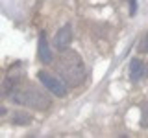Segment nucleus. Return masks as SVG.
I'll use <instances>...</instances> for the list:
<instances>
[{"label":"nucleus","instance_id":"obj_9","mask_svg":"<svg viewBox=\"0 0 148 138\" xmlns=\"http://www.w3.org/2000/svg\"><path fill=\"white\" fill-rule=\"evenodd\" d=\"M143 123H148V107L145 109V112H143Z\"/></svg>","mask_w":148,"mask_h":138},{"label":"nucleus","instance_id":"obj_6","mask_svg":"<svg viewBox=\"0 0 148 138\" xmlns=\"http://www.w3.org/2000/svg\"><path fill=\"white\" fill-rule=\"evenodd\" d=\"M145 74H146V66L139 59H133L130 63V77H132V81H141Z\"/></svg>","mask_w":148,"mask_h":138},{"label":"nucleus","instance_id":"obj_10","mask_svg":"<svg viewBox=\"0 0 148 138\" xmlns=\"http://www.w3.org/2000/svg\"><path fill=\"white\" fill-rule=\"evenodd\" d=\"M146 74H148V64H146Z\"/></svg>","mask_w":148,"mask_h":138},{"label":"nucleus","instance_id":"obj_3","mask_svg":"<svg viewBox=\"0 0 148 138\" xmlns=\"http://www.w3.org/2000/svg\"><path fill=\"white\" fill-rule=\"evenodd\" d=\"M37 77H39L41 83H43L45 89H48L54 96H59V98L67 96V92H69V90H67V85H65V83L59 79L58 76H54V74H50V72L41 70L39 74H37Z\"/></svg>","mask_w":148,"mask_h":138},{"label":"nucleus","instance_id":"obj_8","mask_svg":"<svg viewBox=\"0 0 148 138\" xmlns=\"http://www.w3.org/2000/svg\"><path fill=\"white\" fill-rule=\"evenodd\" d=\"M13 122H17V123H28V122H30V118L22 116V114H15V116H13Z\"/></svg>","mask_w":148,"mask_h":138},{"label":"nucleus","instance_id":"obj_4","mask_svg":"<svg viewBox=\"0 0 148 138\" xmlns=\"http://www.w3.org/2000/svg\"><path fill=\"white\" fill-rule=\"evenodd\" d=\"M72 43V28L71 24H65L63 28H59L58 33L54 37V46L58 50H67Z\"/></svg>","mask_w":148,"mask_h":138},{"label":"nucleus","instance_id":"obj_1","mask_svg":"<svg viewBox=\"0 0 148 138\" xmlns=\"http://www.w3.org/2000/svg\"><path fill=\"white\" fill-rule=\"evenodd\" d=\"M56 72L69 85H80L87 76L82 57L72 50H61L59 57L56 59Z\"/></svg>","mask_w":148,"mask_h":138},{"label":"nucleus","instance_id":"obj_5","mask_svg":"<svg viewBox=\"0 0 148 138\" xmlns=\"http://www.w3.org/2000/svg\"><path fill=\"white\" fill-rule=\"evenodd\" d=\"M37 53H39V59L43 63H52V53H50V48H48V43H46V35L45 31L39 33V48H37Z\"/></svg>","mask_w":148,"mask_h":138},{"label":"nucleus","instance_id":"obj_7","mask_svg":"<svg viewBox=\"0 0 148 138\" xmlns=\"http://www.w3.org/2000/svg\"><path fill=\"white\" fill-rule=\"evenodd\" d=\"M139 52L141 53H146L148 52V33L141 39V43H139Z\"/></svg>","mask_w":148,"mask_h":138},{"label":"nucleus","instance_id":"obj_2","mask_svg":"<svg viewBox=\"0 0 148 138\" xmlns=\"http://www.w3.org/2000/svg\"><path fill=\"white\" fill-rule=\"evenodd\" d=\"M9 98H11V101H15V103H21V105H24V107L37 109V110H43L50 105L48 96H46L39 87H35L34 83L22 81V79L15 85V89L11 90Z\"/></svg>","mask_w":148,"mask_h":138}]
</instances>
